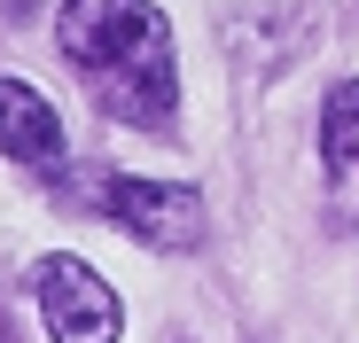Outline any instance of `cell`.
Masks as SVG:
<instances>
[{
	"label": "cell",
	"mask_w": 359,
	"mask_h": 343,
	"mask_svg": "<svg viewBox=\"0 0 359 343\" xmlns=\"http://www.w3.org/2000/svg\"><path fill=\"white\" fill-rule=\"evenodd\" d=\"M86 203H94L109 226H126L133 242H149V250H196V242H203V195H196V188L102 172V180L86 188Z\"/></svg>",
	"instance_id": "cell-2"
},
{
	"label": "cell",
	"mask_w": 359,
	"mask_h": 343,
	"mask_svg": "<svg viewBox=\"0 0 359 343\" xmlns=\"http://www.w3.org/2000/svg\"><path fill=\"white\" fill-rule=\"evenodd\" d=\"M0 156L8 164H63V118L24 78H0Z\"/></svg>",
	"instance_id": "cell-4"
},
{
	"label": "cell",
	"mask_w": 359,
	"mask_h": 343,
	"mask_svg": "<svg viewBox=\"0 0 359 343\" xmlns=\"http://www.w3.org/2000/svg\"><path fill=\"white\" fill-rule=\"evenodd\" d=\"M32 297L47 312L55 343H117L126 335V304L86 258H39L32 265Z\"/></svg>",
	"instance_id": "cell-3"
},
{
	"label": "cell",
	"mask_w": 359,
	"mask_h": 343,
	"mask_svg": "<svg viewBox=\"0 0 359 343\" xmlns=\"http://www.w3.org/2000/svg\"><path fill=\"white\" fill-rule=\"evenodd\" d=\"M55 39L109 125H141V133L172 125L180 63H172V24L156 0H63Z\"/></svg>",
	"instance_id": "cell-1"
},
{
	"label": "cell",
	"mask_w": 359,
	"mask_h": 343,
	"mask_svg": "<svg viewBox=\"0 0 359 343\" xmlns=\"http://www.w3.org/2000/svg\"><path fill=\"white\" fill-rule=\"evenodd\" d=\"M320 164L336 172V188H359V78L320 102Z\"/></svg>",
	"instance_id": "cell-5"
}]
</instances>
